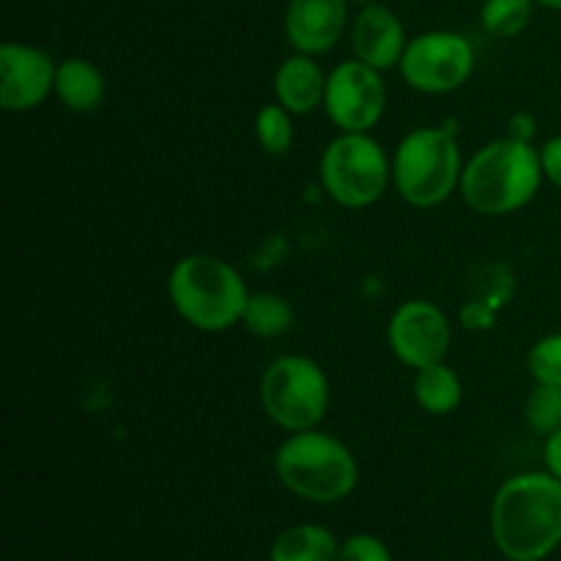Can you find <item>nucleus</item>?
I'll use <instances>...</instances> for the list:
<instances>
[{"label": "nucleus", "instance_id": "f257e3e1", "mask_svg": "<svg viewBox=\"0 0 561 561\" xmlns=\"http://www.w3.org/2000/svg\"><path fill=\"white\" fill-rule=\"evenodd\" d=\"M491 535L507 561H546L561 548V480L524 471L499 485L491 502Z\"/></svg>", "mask_w": 561, "mask_h": 561}, {"label": "nucleus", "instance_id": "f03ea898", "mask_svg": "<svg viewBox=\"0 0 561 561\" xmlns=\"http://www.w3.org/2000/svg\"><path fill=\"white\" fill-rule=\"evenodd\" d=\"M542 184L540 148L507 135L485 142L466 159L460 197L480 217H510L529 206Z\"/></svg>", "mask_w": 561, "mask_h": 561}, {"label": "nucleus", "instance_id": "7ed1b4c3", "mask_svg": "<svg viewBox=\"0 0 561 561\" xmlns=\"http://www.w3.org/2000/svg\"><path fill=\"white\" fill-rule=\"evenodd\" d=\"M250 296L239 268L211 252L184 255L168 274L170 305L197 332L219 334L239 327Z\"/></svg>", "mask_w": 561, "mask_h": 561}, {"label": "nucleus", "instance_id": "20e7f679", "mask_svg": "<svg viewBox=\"0 0 561 561\" xmlns=\"http://www.w3.org/2000/svg\"><path fill=\"white\" fill-rule=\"evenodd\" d=\"M279 485L312 504H337L359 485V463L343 438L312 427L288 433L274 453Z\"/></svg>", "mask_w": 561, "mask_h": 561}, {"label": "nucleus", "instance_id": "39448f33", "mask_svg": "<svg viewBox=\"0 0 561 561\" xmlns=\"http://www.w3.org/2000/svg\"><path fill=\"white\" fill-rule=\"evenodd\" d=\"M463 153L447 126H416L392 153V186L409 206H444L460 192Z\"/></svg>", "mask_w": 561, "mask_h": 561}, {"label": "nucleus", "instance_id": "423d86ee", "mask_svg": "<svg viewBox=\"0 0 561 561\" xmlns=\"http://www.w3.org/2000/svg\"><path fill=\"white\" fill-rule=\"evenodd\" d=\"M318 181L343 208H370L392 186V157L373 131H340L318 159Z\"/></svg>", "mask_w": 561, "mask_h": 561}, {"label": "nucleus", "instance_id": "0eeeda50", "mask_svg": "<svg viewBox=\"0 0 561 561\" xmlns=\"http://www.w3.org/2000/svg\"><path fill=\"white\" fill-rule=\"evenodd\" d=\"M261 409L279 431L305 433L321 427L332 405L327 370L305 354H283L268 362L257 387Z\"/></svg>", "mask_w": 561, "mask_h": 561}, {"label": "nucleus", "instance_id": "6e6552de", "mask_svg": "<svg viewBox=\"0 0 561 561\" xmlns=\"http://www.w3.org/2000/svg\"><path fill=\"white\" fill-rule=\"evenodd\" d=\"M477 49L469 36L458 31H425L409 38L398 71L405 85L425 96H447L471 80Z\"/></svg>", "mask_w": 561, "mask_h": 561}, {"label": "nucleus", "instance_id": "1a4fd4ad", "mask_svg": "<svg viewBox=\"0 0 561 561\" xmlns=\"http://www.w3.org/2000/svg\"><path fill=\"white\" fill-rule=\"evenodd\" d=\"M389 91L383 71L348 58L340 60L327 77L323 113L337 131H373L387 113Z\"/></svg>", "mask_w": 561, "mask_h": 561}, {"label": "nucleus", "instance_id": "9d476101", "mask_svg": "<svg viewBox=\"0 0 561 561\" xmlns=\"http://www.w3.org/2000/svg\"><path fill=\"white\" fill-rule=\"evenodd\" d=\"M387 343L394 359L411 370L447 362L453 323L447 312L427 299H409L394 307L387 323Z\"/></svg>", "mask_w": 561, "mask_h": 561}, {"label": "nucleus", "instance_id": "9b49d317", "mask_svg": "<svg viewBox=\"0 0 561 561\" xmlns=\"http://www.w3.org/2000/svg\"><path fill=\"white\" fill-rule=\"evenodd\" d=\"M58 64L47 49L25 42L0 44V107L5 113H31L55 91Z\"/></svg>", "mask_w": 561, "mask_h": 561}, {"label": "nucleus", "instance_id": "f8f14e48", "mask_svg": "<svg viewBox=\"0 0 561 561\" xmlns=\"http://www.w3.org/2000/svg\"><path fill=\"white\" fill-rule=\"evenodd\" d=\"M351 0H288L283 14V31L294 53H332L351 27Z\"/></svg>", "mask_w": 561, "mask_h": 561}, {"label": "nucleus", "instance_id": "ddd939ff", "mask_svg": "<svg viewBox=\"0 0 561 561\" xmlns=\"http://www.w3.org/2000/svg\"><path fill=\"white\" fill-rule=\"evenodd\" d=\"M409 33L403 20L394 9H389L381 0L359 5L348 27L351 53L356 60L373 66L378 71L398 69L409 47Z\"/></svg>", "mask_w": 561, "mask_h": 561}, {"label": "nucleus", "instance_id": "4468645a", "mask_svg": "<svg viewBox=\"0 0 561 561\" xmlns=\"http://www.w3.org/2000/svg\"><path fill=\"white\" fill-rule=\"evenodd\" d=\"M327 77L318 58L305 53H294L274 69L272 91L274 102L283 104L294 115H310L323 110V96H327Z\"/></svg>", "mask_w": 561, "mask_h": 561}, {"label": "nucleus", "instance_id": "2eb2a0df", "mask_svg": "<svg viewBox=\"0 0 561 561\" xmlns=\"http://www.w3.org/2000/svg\"><path fill=\"white\" fill-rule=\"evenodd\" d=\"M53 96L69 113H96L107 99V77L93 60L71 55L58 64Z\"/></svg>", "mask_w": 561, "mask_h": 561}, {"label": "nucleus", "instance_id": "dca6fc26", "mask_svg": "<svg viewBox=\"0 0 561 561\" xmlns=\"http://www.w3.org/2000/svg\"><path fill=\"white\" fill-rule=\"evenodd\" d=\"M340 540L321 524H296L274 537L268 561H337Z\"/></svg>", "mask_w": 561, "mask_h": 561}, {"label": "nucleus", "instance_id": "f3484780", "mask_svg": "<svg viewBox=\"0 0 561 561\" xmlns=\"http://www.w3.org/2000/svg\"><path fill=\"white\" fill-rule=\"evenodd\" d=\"M414 400L425 414L449 416L463 400V381L447 362L414 370Z\"/></svg>", "mask_w": 561, "mask_h": 561}, {"label": "nucleus", "instance_id": "a211bd4d", "mask_svg": "<svg viewBox=\"0 0 561 561\" xmlns=\"http://www.w3.org/2000/svg\"><path fill=\"white\" fill-rule=\"evenodd\" d=\"M294 321L296 312L285 296L274 294V290H257V294H252L250 301H247L241 327L250 334H255V337L274 340L288 334Z\"/></svg>", "mask_w": 561, "mask_h": 561}, {"label": "nucleus", "instance_id": "6ab92c4d", "mask_svg": "<svg viewBox=\"0 0 561 561\" xmlns=\"http://www.w3.org/2000/svg\"><path fill=\"white\" fill-rule=\"evenodd\" d=\"M535 0H485L480 9L482 31L493 38H518L531 25Z\"/></svg>", "mask_w": 561, "mask_h": 561}, {"label": "nucleus", "instance_id": "aec40b11", "mask_svg": "<svg viewBox=\"0 0 561 561\" xmlns=\"http://www.w3.org/2000/svg\"><path fill=\"white\" fill-rule=\"evenodd\" d=\"M294 113L277 102L263 104L255 113V140L268 157H285L294 148Z\"/></svg>", "mask_w": 561, "mask_h": 561}, {"label": "nucleus", "instance_id": "412c9836", "mask_svg": "<svg viewBox=\"0 0 561 561\" xmlns=\"http://www.w3.org/2000/svg\"><path fill=\"white\" fill-rule=\"evenodd\" d=\"M524 422L537 436H551L561 427V387L535 383L524 400Z\"/></svg>", "mask_w": 561, "mask_h": 561}, {"label": "nucleus", "instance_id": "4be33fe9", "mask_svg": "<svg viewBox=\"0 0 561 561\" xmlns=\"http://www.w3.org/2000/svg\"><path fill=\"white\" fill-rule=\"evenodd\" d=\"M526 370L535 383L561 387V332L542 334L526 354Z\"/></svg>", "mask_w": 561, "mask_h": 561}, {"label": "nucleus", "instance_id": "5701e85b", "mask_svg": "<svg viewBox=\"0 0 561 561\" xmlns=\"http://www.w3.org/2000/svg\"><path fill=\"white\" fill-rule=\"evenodd\" d=\"M337 561H394L387 542L376 535H351L340 542Z\"/></svg>", "mask_w": 561, "mask_h": 561}, {"label": "nucleus", "instance_id": "b1692460", "mask_svg": "<svg viewBox=\"0 0 561 561\" xmlns=\"http://www.w3.org/2000/svg\"><path fill=\"white\" fill-rule=\"evenodd\" d=\"M460 323H463L469 332H482V329H491L496 323V305L491 301L474 299L469 305H463L460 310Z\"/></svg>", "mask_w": 561, "mask_h": 561}, {"label": "nucleus", "instance_id": "393cba45", "mask_svg": "<svg viewBox=\"0 0 561 561\" xmlns=\"http://www.w3.org/2000/svg\"><path fill=\"white\" fill-rule=\"evenodd\" d=\"M540 162L546 181L561 192V135L548 137L540 146Z\"/></svg>", "mask_w": 561, "mask_h": 561}, {"label": "nucleus", "instance_id": "a878e982", "mask_svg": "<svg viewBox=\"0 0 561 561\" xmlns=\"http://www.w3.org/2000/svg\"><path fill=\"white\" fill-rule=\"evenodd\" d=\"M542 463H546L548 474L561 480V427L553 431L551 436H546V444H542Z\"/></svg>", "mask_w": 561, "mask_h": 561}, {"label": "nucleus", "instance_id": "bb28decb", "mask_svg": "<svg viewBox=\"0 0 561 561\" xmlns=\"http://www.w3.org/2000/svg\"><path fill=\"white\" fill-rule=\"evenodd\" d=\"M510 137H515V140H524V142H535V135H537V121L531 113H515L513 118H510Z\"/></svg>", "mask_w": 561, "mask_h": 561}, {"label": "nucleus", "instance_id": "cd10ccee", "mask_svg": "<svg viewBox=\"0 0 561 561\" xmlns=\"http://www.w3.org/2000/svg\"><path fill=\"white\" fill-rule=\"evenodd\" d=\"M535 5H540V9H548V11H559L561 14V0H535Z\"/></svg>", "mask_w": 561, "mask_h": 561}, {"label": "nucleus", "instance_id": "c85d7f7f", "mask_svg": "<svg viewBox=\"0 0 561 561\" xmlns=\"http://www.w3.org/2000/svg\"><path fill=\"white\" fill-rule=\"evenodd\" d=\"M354 5H365V3H373V0H351Z\"/></svg>", "mask_w": 561, "mask_h": 561}]
</instances>
